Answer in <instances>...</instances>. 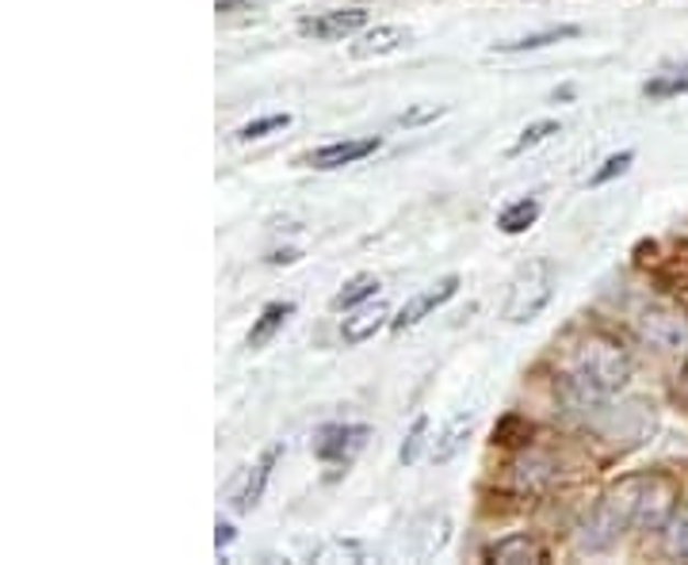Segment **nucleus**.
I'll use <instances>...</instances> for the list:
<instances>
[{
	"instance_id": "9",
	"label": "nucleus",
	"mask_w": 688,
	"mask_h": 565,
	"mask_svg": "<svg viewBox=\"0 0 688 565\" xmlns=\"http://www.w3.org/2000/svg\"><path fill=\"white\" fill-rule=\"evenodd\" d=\"M447 539H452V520H447V512H425L410 528V535H406L402 551L410 554V558L425 562V558H432V554L444 551Z\"/></svg>"
},
{
	"instance_id": "8",
	"label": "nucleus",
	"mask_w": 688,
	"mask_h": 565,
	"mask_svg": "<svg viewBox=\"0 0 688 565\" xmlns=\"http://www.w3.org/2000/svg\"><path fill=\"white\" fill-rule=\"evenodd\" d=\"M623 528H631V520L620 512V505H615V500L604 497L601 505H597V512L586 520V528H581L578 551L581 554H601V551H608V546H612L615 539H620Z\"/></svg>"
},
{
	"instance_id": "5",
	"label": "nucleus",
	"mask_w": 688,
	"mask_h": 565,
	"mask_svg": "<svg viewBox=\"0 0 688 565\" xmlns=\"http://www.w3.org/2000/svg\"><path fill=\"white\" fill-rule=\"evenodd\" d=\"M677 512V486L666 474H651L639 486V508H635V528L662 531L669 523V516Z\"/></svg>"
},
{
	"instance_id": "14",
	"label": "nucleus",
	"mask_w": 688,
	"mask_h": 565,
	"mask_svg": "<svg viewBox=\"0 0 688 565\" xmlns=\"http://www.w3.org/2000/svg\"><path fill=\"white\" fill-rule=\"evenodd\" d=\"M551 478H555V463L543 451H528V455H520L513 463V481L520 494H540Z\"/></svg>"
},
{
	"instance_id": "29",
	"label": "nucleus",
	"mask_w": 688,
	"mask_h": 565,
	"mask_svg": "<svg viewBox=\"0 0 688 565\" xmlns=\"http://www.w3.org/2000/svg\"><path fill=\"white\" fill-rule=\"evenodd\" d=\"M528 435H532V428H528V421H520V417H501L498 428H493V440L498 443H524Z\"/></svg>"
},
{
	"instance_id": "17",
	"label": "nucleus",
	"mask_w": 688,
	"mask_h": 565,
	"mask_svg": "<svg viewBox=\"0 0 688 565\" xmlns=\"http://www.w3.org/2000/svg\"><path fill=\"white\" fill-rule=\"evenodd\" d=\"M291 313H295L291 302H268V306H264L260 318H257V325H253L249 336H245V348H249V352L264 348V344H268L271 336H276L279 329H284V321L291 318Z\"/></svg>"
},
{
	"instance_id": "12",
	"label": "nucleus",
	"mask_w": 688,
	"mask_h": 565,
	"mask_svg": "<svg viewBox=\"0 0 688 565\" xmlns=\"http://www.w3.org/2000/svg\"><path fill=\"white\" fill-rule=\"evenodd\" d=\"M387 318H390L387 302H364V306H356V310H352L348 318H344L341 341L344 344H364V341H371V336L379 333L382 325H387Z\"/></svg>"
},
{
	"instance_id": "19",
	"label": "nucleus",
	"mask_w": 688,
	"mask_h": 565,
	"mask_svg": "<svg viewBox=\"0 0 688 565\" xmlns=\"http://www.w3.org/2000/svg\"><path fill=\"white\" fill-rule=\"evenodd\" d=\"M581 27L566 23V27H547V31H535V35L513 38V43H493V54H524V51H543L551 43H566V38H578Z\"/></svg>"
},
{
	"instance_id": "4",
	"label": "nucleus",
	"mask_w": 688,
	"mask_h": 565,
	"mask_svg": "<svg viewBox=\"0 0 688 565\" xmlns=\"http://www.w3.org/2000/svg\"><path fill=\"white\" fill-rule=\"evenodd\" d=\"M555 394H558V409H563L570 421H589V424H597V417L604 413V398L608 394L601 390L597 383H589L581 370H570V375H563L558 378V386H555Z\"/></svg>"
},
{
	"instance_id": "22",
	"label": "nucleus",
	"mask_w": 688,
	"mask_h": 565,
	"mask_svg": "<svg viewBox=\"0 0 688 565\" xmlns=\"http://www.w3.org/2000/svg\"><path fill=\"white\" fill-rule=\"evenodd\" d=\"M643 92L651 96V100H669V96H685L688 92V62H681V66L658 73V77H651L643 85Z\"/></svg>"
},
{
	"instance_id": "28",
	"label": "nucleus",
	"mask_w": 688,
	"mask_h": 565,
	"mask_svg": "<svg viewBox=\"0 0 688 565\" xmlns=\"http://www.w3.org/2000/svg\"><path fill=\"white\" fill-rule=\"evenodd\" d=\"M425 432H429V417H418V421H413V428H410V435H406L402 451H398V463H402V466L418 463L421 443H425Z\"/></svg>"
},
{
	"instance_id": "21",
	"label": "nucleus",
	"mask_w": 688,
	"mask_h": 565,
	"mask_svg": "<svg viewBox=\"0 0 688 565\" xmlns=\"http://www.w3.org/2000/svg\"><path fill=\"white\" fill-rule=\"evenodd\" d=\"M662 551H666V558L677 562L688 558V505L677 508L666 528H662Z\"/></svg>"
},
{
	"instance_id": "7",
	"label": "nucleus",
	"mask_w": 688,
	"mask_h": 565,
	"mask_svg": "<svg viewBox=\"0 0 688 565\" xmlns=\"http://www.w3.org/2000/svg\"><path fill=\"white\" fill-rule=\"evenodd\" d=\"M367 440H371V428H364V424H333V428H325V432L318 435L314 455L322 458V463H333V466H341V470H348L352 458L364 451Z\"/></svg>"
},
{
	"instance_id": "16",
	"label": "nucleus",
	"mask_w": 688,
	"mask_h": 565,
	"mask_svg": "<svg viewBox=\"0 0 688 565\" xmlns=\"http://www.w3.org/2000/svg\"><path fill=\"white\" fill-rule=\"evenodd\" d=\"M406 31L395 27V23H382V27H371L356 46H352V58H382V54H395L398 46L406 43Z\"/></svg>"
},
{
	"instance_id": "2",
	"label": "nucleus",
	"mask_w": 688,
	"mask_h": 565,
	"mask_svg": "<svg viewBox=\"0 0 688 565\" xmlns=\"http://www.w3.org/2000/svg\"><path fill=\"white\" fill-rule=\"evenodd\" d=\"M574 370H581V375H586L589 383L601 386L604 394H615V390H623L628 378H631V355H628L623 344H615L612 336L597 333L578 348Z\"/></svg>"
},
{
	"instance_id": "23",
	"label": "nucleus",
	"mask_w": 688,
	"mask_h": 565,
	"mask_svg": "<svg viewBox=\"0 0 688 565\" xmlns=\"http://www.w3.org/2000/svg\"><path fill=\"white\" fill-rule=\"evenodd\" d=\"M535 218H540V203H535V199H517L513 207H506V211L498 214V230L524 233L528 225H535Z\"/></svg>"
},
{
	"instance_id": "3",
	"label": "nucleus",
	"mask_w": 688,
	"mask_h": 565,
	"mask_svg": "<svg viewBox=\"0 0 688 565\" xmlns=\"http://www.w3.org/2000/svg\"><path fill=\"white\" fill-rule=\"evenodd\" d=\"M654 424H658V417H654V406H646V401H628V406L604 409L597 417V432L612 443H623V447H635V443L651 440Z\"/></svg>"
},
{
	"instance_id": "11",
	"label": "nucleus",
	"mask_w": 688,
	"mask_h": 565,
	"mask_svg": "<svg viewBox=\"0 0 688 565\" xmlns=\"http://www.w3.org/2000/svg\"><path fill=\"white\" fill-rule=\"evenodd\" d=\"M455 290H459V276L440 279L432 290H425V295H418V298H413V302H406V306H402V313H398V318L390 321V329H395V333H406V329L421 325V321H425L432 310H440V306H444V302H452V298H455Z\"/></svg>"
},
{
	"instance_id": "24",
	"label": "nucleus",
	"mask_w": 688,
	"mask_h": 565,
	"mask_svg": "<svg viewBox=\"0 0 688 565\" xmlns=\"http://www.w3.org/2000/svg\"><path fill=\"white\" fill-rule=\"evenodd\" d=\"M375 287H379V279H375V276H356L337 298H333V310H356L364 298L375 295Z\"/></svg>"
},
{
	"instance_id": "30",
	"label": "nucleus",
	"mask_w": 688,
	"mask_h": 565,
	"mask_svg": "<svg viewBox=\"0 0 688 565\" xmlns=\"http://www.w3.org/2000/svg\"><path fill=\"white\" fill-rule=\"evenodd\" d=\"M447 108H418V111H406V115H398V123L402 126H413V123H429V119H440Z\"/></svg>"
},
{
	"instance_id": "31",
	"label": "nucleus",
	"mask_w": 688,
	"mask_h": 565,
	"mask_svg": "<svg viewBox=\"0 0 688 565\" xmlns=\"http://www.w3.org/2000/svg\"><path fill=\"white\" fill-rule=\"evenodd\" d=\"M214 531H219V535H214V546H219V554H222L237 539V531H234V523H222V520H219V528Z\"/></svg>"
},
{
	"instance_id": "10",
	"label": "nucleus",
	"mask_w": 688,
	"mask_h": 565,
	"mask_svg": "<svg viewBox=\"0 0 688 565\" xmlns=\"http://www.w3.org/2000/svg\"><path fill=\"white\" fill-rule=\"evenodd\" d=\"M367 27V12L364 8H341V12H322L310 15V20L299 23V31L307 38H318V43H337V38H348L352 31Z\"/></svg>"
},
{
	"instance_id": "6",
	"label": "nucleus",
	"mask_w": 688,
	"mask_h": 565,
	"mask_svg": "<svg viewBox=\"0 0 688 565\" xmlns=\"http://www.w3.org/2000/svg\"><path fill=\"white\" fill-rule=\"evenodd\" d=\"M639 336L646 344L662 352H677L688 344V321L677 310H666V306H651V310L639 313Z\"/></svg>"
},
{
	"instance_id": "26",
	"label": "nucleus",
	"mask_w": 688,
	"mask_h": 565,
	"mask_svg": "<svg viewBox=\"0 0 688 565\" xmlns=\"http://www.w3.org/2000/svg\"><path fill=\"white\" fill-rule=\"evenodd\" d=\"M291 123V115H264L257 123H245L242 131H237V142H257V139H268L271 131H284V126Z\"/></svg>"
},
{
	"instance_id": "25",
	"label": "nucleus",
	"mask_w": 688,
	"mask_h": 565,
	"mask_svg": "<svg viewBox=\"0 0 688 565\" xmlns=\"http://www.w3.org/2000/svg\"><path fill=\"white\" fill-rule=\"evenodd\" d=\"M551 134H558V123L555 119H543V123H532V126H524V134L513 142V149H509V157H520V153H528V149H535L540 142H547Z\"/></svg>"
},
{
	"instance_id": "20",
	"label": "nucleus",
	"mask_w": 688,
	"mask_h": 565,
	"mask_svg": "<svg viewBox=\"0 0 688 565\" xmlns=\"http://www.w3.org/2000/svg\"><path fill=\"white\" fill-rule=\"evenodd\" d=\"M284 455V447H268L264 451V458L257 466H253V474H249V481H245V489L237 494V512H249V508H257L260 505V497H264V486H268V478H271V466H276V458Z\"/></svg>"
},
{
	"instance_id": "18",
	"label": "nucleus",
	"mask_w": 688,
	"mask_h": 565,
	"mask_svg": "<svg viewBox=\"0 0 688 565\" xmlns=\"http://www.w3.org/2000/svg\"><path fill=\"white\" fill-rule=\"evenodd\" d=\"M470 424H475V417H470V413H459V417H455V421L447 424L444 432H440V440L432 443V463H436V466H447V463H452V458L463 451V443H467Z\"/></svg>"
},
{
	"instance_id": "27",
	"label": "nucleus",
	"mask_w": 688,
	"mask_h": 565,
	"mask_svg": "<svg viewBox=\"0 0 688 565\" xmlns=\"http://www.w3.org/2000/svg\"><path fill=\"white\" fill-rule=\"evenodd\" d=\"M631 160H635V153H631V149L612 153V157H608L604 165L597 168V173H593V180H589V184H593V188H604L608 180H615V176H623V173H628V168H631Z\"/></svg>"
},
{
	"instance_id": "13",
	"label": "nucleus",
	"mask_w": 688,
	"mask_h": 565,
	"mask_svg": "<svg viewBox=\"0 0 688 565\" xmlns=\"http://www.w3.org/2000/svg\"><path fill=\"white\" fill-rule=\"evenodd\" d=\"M379 139H352V142H333V145H322V149H314L307 157L310 168H344L352 165V160L359 157H371L375 149H379Z\"/></svg>"
},
{
	"instance_id": "15",
	"label": "nucleus",
	"mask_w": 688,
	"mask_h": 565,
	"mask_svg": "<svg viewBox=\"0 0 688 565\" xmlns=\"http://www.w3.org/2000/svg\"><path fill=\"white\" fill-rule=\"evenodd\" d=\"M486 558L498 565H540V562H547V554H543V546L535 543V539L509 535V539H501V543H493L490 551H486Z\"/></svg>"
},
{
	"instance_id": "32",
	"label": "nucleus",
	"mask_w": 688,
	"mask_h": 565,
	"mask_svg": "<svg viewBox=\"0 0 688 565\" xmlns=\"http://www.w3.org/2000/svg\"><path fill=\"white\" fill-rule=\"evenodd\" d=\"M271 264H295L299 261V253H295V248H287V253H276V256H268Z\"/></svg>"
},
{
	"instance_id": "1",
	"label": "nucleus",
	"mask_w": 688,
	"mask_h": 565,
	"mask_svg": "<svg viewBox=\"0 0 688 565\" xmlns=\"http://www.w3.org/2000/svg\"><path fill=\"white\" fill-rule=\"evenodd\" d=\"M555 287H558L555 264L551 261H528L524 268L513 276V282H509L501 318L513 321V325H528V321H535L543 310H547V302L555 298Z\"/></svg>"
}]
</instances>
